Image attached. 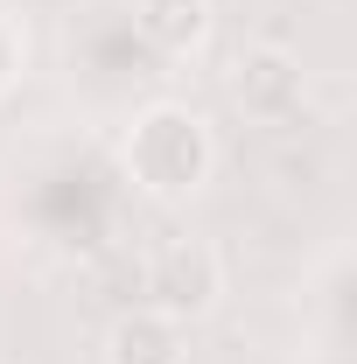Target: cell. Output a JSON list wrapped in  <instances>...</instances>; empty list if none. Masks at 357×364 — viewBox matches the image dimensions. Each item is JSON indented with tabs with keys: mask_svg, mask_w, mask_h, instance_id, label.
Wrapping results in <instances>:
<instances>
[{
	"mask_svg": "<svg viewBox=\"0 0 357 364\" xmlns=\"http://www.w3.org/2000/svg\"><path fill=\"white\" fill-rule=\"evenodd\" d=\"M134 36L154 56H189L211 43V0H134Z\"/></svg>",
	"mask_w": 357,
	"mask_h": 364,
	"instance_id": "5b68a950",
	"label": "cell"
},
{
	"mask_svg": "<svg viewBox=\"0 0 357 364\" xmlns=\"http://www.w3.org/2000/svg\"><path fill=\"white\" fill-rule=\"evenodd\" d=\"M119 168L147 203H189L218 176V134H211V119L196 105L154 98V105L134 112V127L119 140Z\"/></svg>",
	"mask_w": 357,
	"mask_h": 364,
	"instance_id": "6da1fadb",
	"label": "cell"
},
{
	"mask_svg": "<svg viewBox=\"0 0 357 364\" xmlns=\"http://www.w3.org/2000/svg\"><path fill=\"white\" fill-rule=\"evenodd\" d=\"M105 364H189V322L161 316V309H127L105 329Z\"/></svg>",
	"mask_w": 357,
	"mask_h": 364,
	"instance_id": "277c9868",
	"label": "cell"
},
{
	"mask_svg": "<svg viewBox=\"0 0 357 364\" xmlns=\"http://www.w3.org/2000/svg\"><path fill=\"white\" fill-rule=\"evenodd\" d=\"M218 301H224L218 245H203V238H169V245L147 259V309H161V316H176V322H203Z\"/></svg>",
	"mask_w": 357,
	"mask_h": 364,
	"instance_id": "7a4b0ae2",
	"label": "cell"
},
{
	"mask_svg": "<svg viewBox=\"0 0 357 364\" xmlns=\"http://www.w3.org/2000/svg\"><path fill=\"white\" fill-rule=\"evenodd\" d=\"M231 98H238V112H245V119L280 127V119H294V112H302V98H309V70H302V56H294V49L252 43V49H238V63H231Z\"/></svg>",
	"mask_w": 357,
	"mask_h": 364,
	"instance_id": "3957f363",
	"label": "cell"
}]
</instances>
